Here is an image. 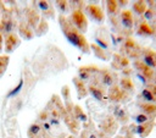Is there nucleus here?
<instances>
[{"instance_id":"1","label":"nucleus","mask_w":156,"mask_h":138,"mask_svg":"<svg viewBox=\"0 0 156 138\" xmlns=\"http://www.w3.org/2000/svg\"><path fill=\"white\" fill-rule=\"evenodd\" d=\"M60 20H61V27H62V31H64L65 37L68 39V42H70L71 44H73L75 46L79 48L81 50H83V52L87 50L88 45H87V42H86L84 37H83L82 34H79L77 29H76L75 27H72L71 23H68V22L66 21V18L61 17Z\"/></svg>"},{"instance_id":"19","label":"nucleus","mask_w":156,"mask_h":138,"mask_svg":"<svg viewBox=\"0 0 156 138\" xmlns=\"http://www.w3.org/2000/svg\"><path fill=\"white\" fill-rule=\"evenodd\" d=\"M79 78L81 81H88L89 80V72H88V68L82 67L79 70Z\"/></svg>"},{"instance_id":"26","label":"nucleus","mask_w":156,"mask_h":138,"mask_svg":"<svg viewBox=\"0 0 156 138\" xmlns=\"http://www.w3.org/2000/svg\"><path fill=\"white\" fill-rule=\"evenodd\" d=\"M57 3V6L60 7V10L62 12H65L66 10H67V5H68V3L67 1H56Z\"/></svg>"},{"instance_id":"25","label":"nucleus","mask_w":156,"mask_h":138,"mask_svg":"<svg viewBox=\"0 0 156 138\" xmlns=\"http://www.w3.org/2000/svg\"><path fill=\"white\" fill-rule=\"evenodd\" d=\"M76 110H77V119L78 120H82V121H86L87 120V116L81 111V107H76Z\"/></svg>"},{"instance_id":"2","label":"nucleus","mask_w":156,"mask_h":138,"mask_svg":"<svg viewBox=\"0 0 156 138\" xmlns=\"http://www.w3.org/2000/svg\"><path fill=\"white\" fill-rule=\"evenodd\" d=\"M72 21H73L75 26L81 32H84L87 29V20H86L84 15H83V12L81 10H76V11L72 14Z\"/></svg>"},{"instance_id":"24","label":"nucleus","mask_w":156,"mask_h":138,"mask_svg":"<svg viewBox=\"0 0 156 138\" xmlns=\"http://www.w3.org/2000/svg\"><path fill=\"white\" fill-rule=\"evenodd\" d=\"M38 6H39L40 10H43V11H49V10H50V5L46 1H39Z\"/></svg>"},{"instance_id":"8","label":"nucleus","mask_w":156,"mask_h":138,"mask_svg":"<svg viewBox=\"0 0 156 138\" xmlns=\"http://www.w3.org/2000/svg\"><path fill=\"white\" fill-rule=\"evenodd\" d=\"M154 28L147 22V21H141L138 27V34L141 36H152L154 34Z\"/></svg>"},{"instance_id":"28","label":"nucleus","mask_w":156,"mask_h":138,"mask_svg":"<svg viewBox=\"0 0 156 138\" xmlns=\"http://www.w3.org/2000/svg\"><path fill=\"white\" fill-rule=\"evenodd\" d=\"M147 88H148V89L152 93V95L156 98V84H155V83H154V84H149Z\"/></svg>"},{"instance_id":"18","label":"nucleus","mask_w":156,"mask_h":138,"mask_svg":"<svg viewBox=\"0 0 156 138\" xmlns=\"http://www.w3.org/2000/svg\"><path fill=\"white\" fill-rule=\"evenodd\" d=\"M22 86H23V81H22V80H20V83L17 84V87L7 94V98H10V97H15L16 94H18V93L21 92V89H22Z\"/></svg>"},{"instance_id":"10","label":"nucleus","mask_w":156,"mask_h":138,"mask_svg":"<svg viewBox=\"0 0 156 138\" xmlns=\"http://www.w3.org/2000/svg\"><path fill=\"white\" fill-rule=\"evenodd\" d=\"M141 110L145 113V115H150L151 119H154L155 115H156V105L152 103H144L140 104Z\"/></svg>"},{"instance_id":"3","label":"nucleus","mask_w":156,"mask_h":138,"mask_svg":"<svg viewBox=\"0 0 156 138\" xmlns=\"http://www.w3.org/2000/svg\"><path fill=\"white\" fill-rule=\"evenodd\" d=\"M134 66L137 67L138 71L141 72L140 75H143L145 78H147V80H151V78H152V75H154L152 68H150L149 66H147L143 61H136V62H134Z\"/></svg>"},{"instance_id":"33","label":"nucleus","mask_w":156,"mask_h":138,"mask_svg":"<svg viewBox=\"0 0 156 138\" xmlns=\"http://www.w3.org/2000/svg\"><path fill=\"white\" fill-rule=\"evenodd\" d=\"M90 138H97V137H95L94 134H91V136H90Z\"/></svg>"},{"instance_id":"6","label":"nucleus","mask_w":156,"mask_h":138,"mask_svg":"<svg viewBox=\"0 0 156 138\" xmlns=\"http://www.w3.org/2000/svg\"><path fill=\"white\" fill-rule=\"evenodd\" d=\"M126 48H127L129 55L133 56V57H136L140 54V48L136 42L133 41V39H127L126 41Z\"/></svg>"},{"instance_id":"31","label":"nucleus","mask_w":156,"mask_h":138,"mask_svg":"<svg viewBox=\"0 0 156 138\" xmlns=\"http://www.w3.org/2000/svg\"><path fill=\"white\" fill-rule=\"evenodd\" d=\"M44 129H45L46 131H49V130H50V125H49L48 122H45V123H44Z\"/></svg>"},{"instance_id":"23","label":"nucleus","mask_w":156,"mask_h":138,"mask_svg":"<svg viewBox=\"0 0 156 138\" xmlns=\"http://www.w3.org/2000/svg\"><path fill=\"white\" fill-rule=\"evenodd\" d=\"M154 16H155V11L150 7V9H147L145 10V12H144V17H145V20H148V21H151V20L154 18Z\"/></svg>"},{"instance_id":"5","label":"nucleus","mask_w":156,"mask_h":138,"mask_svg":"<svg viewBox=\"0 0 156 138\" xmlns=\"http://www.w3.org/2000/svg\"><path fill=\"white\" fill-rule=\"evenodd\" d=\"M143 62L147 66H149L150 68L156 67V53L150 50V49L144 50V60H143Z\"/></svg>"},{"instance_id":"11","label":"nucleus","mask_w":156,"mask_h":138,"mask_svg":"<svg viewBox=\"0 0 156 138\" xmlns=\"http://www.w3.org/2000/svg\"><path fill=\"white\" fill-rule=\"evenodd\" d=\"M141 97L144 98V100L147 103H152V104L156 103V98L152 95V93L148 89V88H144V89L141 91Z\"/></svg>"},{"instance_id":"22","label":"nucleus","mask_w":156,"mask_h":138,"mask_svg":"<svg viewBox=\"0 0 156 138\" xmlns=\"http://www.w3.org/2000/svg\"><path fill=\"white\" fill-rule=\"evenodd\" d=\"M40 132V126L39 125H32L29 127V131H28V133L30 134V136H37L38 133Z\"/></svg>"},{"instance_id":"13","label":"nucleus","mask_w":156,"mask_h":138,"mask_svg":"<svg viewBox=\"0 0 156 138\" xmlns=\"http://www.w3.org/2000/svg\"><path fill=\"white\" fill-rule=\"evenodd\" d=\"M121 91H120V88L117 87V86H115V87H112L111 88V91H110V98L111 99H113V100H118L120 98H121Z\"/></svg>"},{"instance_id":"4","label":"nucleus","mask_w":156,"mask_h":138,"mask_svg":"<svg viewBox=\"0 0 156 138\" xmlns=\"http://www.w3.org/2000/svg\"><path fill=\"white\" fill-rule=\"evenodd\" d=\"M87 11L90 15V17L93 20H95V21H98V22H101L104 20V14L101 11V9L98 7L97 5H88L87 6Z\"/></svg>"},{"instance_id":"34","label":"nucleus","mask_w":156,"mask_h":138,"mask_svg":"<svg viewBox=\"0 0 156 138\" xmlns=\"http://www.w3.org/2000/svg\"><path fill=\"white\" fill-rule=\"evenodd\" d=\"M155 84H156V77H155Z\"/></svg>"},{"instance_id":"9","label":"nucleus","mask_w":156,"mask_h":138,"mask_svg":"<svg viewBox=\"0 0 156 138\" xmlns=\"http://www.w3.org/2000/svg\"><path fill=\"white\" fill-rule=\"evenodd\" d=\"M152 126H154V123L152 122H150V123H143V125H139L137 129H136V133H138L140 137H145V136H148L149 133H150V131H151V129H152Z\"/></svg>"},{"instance_id":"29","label":"nucleus","mask_w":156,"mask_h":138,"mask_svg":"<svg viewBox=\"0 0 156 138\" xmlns=\"http://www.w3.org/2000/svg\"><path fill=\"white\" fill-rule=\"evenodd\" d=\"M4 29H5V32H11V29H12V22H10V21L6 22Z\"/></svg>"},{"instance_id":"7","label":"nucleus","mask_w":156,"mask_h":138,"mask_svg":"<svg viewBox=\"0 0 156 138\" xmlns=\"http://www.w3.org/2000/svg\"><path fill=\"white\" fill-rule=\"evenodd\" d=\"M121 21H122V25L131 29L133 27V16H132V12L128 11V10H124V11H122L121 14Z\"/></svg>"},{"instance_id":"12","label":"nucleus","mask_w":156,"mask_h":138,"mask_svg":"<svg viewBox=\"0 0 156 138\" xmlns=\"http://www.w3.org/2000/svg\"><path fill=\"white\" fill-rule=\"evenodd\" d=\"M133 9L137 14H144L145 10H147V3L145 1H137L133 5Z\"/></svg>"},{"instance_id":"21","label":"nucleus","mask_w":156,"mask_h":138,"mask_svg":"<svg viewBox=\"0 0 156 138\" xmlns=\"http://www.w3.org/2000/svg\"><path fill=\"white\" fill-rule=\"evenodd\" d=\"M95 42H97V44H98L101 49H105V50H106V49H109V44L105 42V39H102L101 37H98V36H97Z\"/></svg>"},{"instance_id":"20","label":"nucleus","mask_w":156,"mask_h":138,"mask_svg":"<svg viewBox=\"0 0 156 138\" xmlns=\"http://www.w3.org/2000/svg\"><path fill=\"white\" fill-rule=\"evenodd\" d=\"M121 83H122V87H123L126 91L133 89V83H132V81L129 80V78H124V80L121 81Z\"/></svg>"},{"instance_id":"16","label":"nucleus","mask_w":156,"mask_h":138,"mask_svg":"<svg viewBox=\"0 0 156 138\" xmlns=\"http://www.w3.org/2000/svg\"><path fill=\"white\" fill-rule=\"evenodd\" d=\"M102 82H104V84H105V86H111L113 83L112 75L110 72H105V73H104V76H102Z\"/></svg>"},{"instance_id":"15","label":"nucleus","mask_w":156,"mask_h":138,"mask_svg":"<svg viewBox=\"0 0 156 138\" xmlns=\"http://www.w3.org/2000/svg\"><path fill=\"white\" fill-rule=\"evenodd\" d=\"M117 9H118L117 1H115V0H110V1H107V11L110 14H115L117 11Z\"/></svg>"},{"instance_id":"17","label":"nucleus","mask_w":156,"mask_h":138,"mask_svg":"<svg viewBox=\"0 0 156 138\" xmlns=\"http://www.w3.org/2000/svg\"><path fill=\"white\" fill-rule=\"evenodd\" d=\"M149 120H150V119H149V116H148V115H145V114H139V115L136 116V122H137L138 125L147 123Z\"/></svg>"},{"instance_id":"30","label":"nucleus","mask_w":156,"mask_h":138,"mask_svg":"<svg viewBox=\"0 0 156 138\" xmlns=\"http://www.w3.org/2000/svg\"><path fill=\"white\" fill-rule=\"evenodd\" d=\"M137 77H138V78H140L143 83H145V81H147V78H145L143 75H140V73H138V75H137Z\"/></svg>"},{"instance_id":"27","label":"nucleus","mask_w":156,"mask_h":138,"mask_svg":"<svg viewBox=\"0 0 156 138\" xmlns=\"http://www.w3.org/2000/svg\"><path fill=\"white\" fill-rule=\"evenodd\" d=\"M124 111L122 110V109H116V111H115V116L117 117V119H124Z\"/></svg>"},{"instance_id":"14","label":"nucleus","mask_w":156,"mask_h":138,"mask_svg":"<svg viewBox=\"0 0 156 138\" xmlns=\"http://www.w3.org/2000/svg\"><path fill=\"white\" fill-rule=\"evenodd\" d=\"M89 91H90L91 95L94 97L97 100H101V99H102V92H101V89H99V88L91 86V87L89 88Z\"/></svg>"},{"instance_id":"32","label":"nucleus","mask_w":156,"mask_h":138,"mask_svg":"<svg viewBox=\"0 0 156 138\" xmlns=\"http://www.w3.org/2000/svg\"><path fill=\"white\" fill-rule=\"evenodd\" d=\"M51 123H53V125H59V121L55 120V119H53V120H51Z\"/></svg>"}]
</instances>
